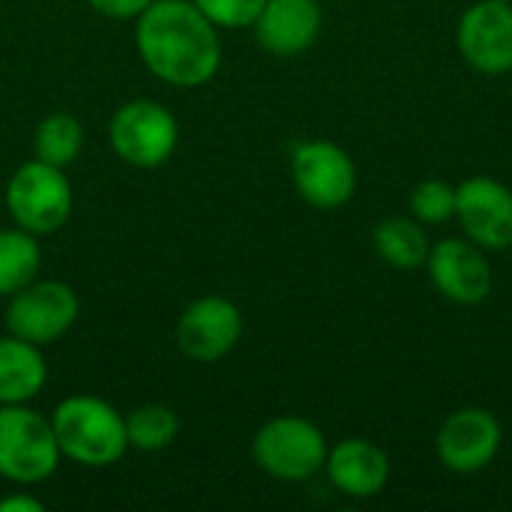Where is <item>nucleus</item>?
Instances as JSON below:
<instances>
[{"label":"nucleus","instance_id":"obj_1","mask_svg":"<svg viewBox=\"0 0 512 512\" xmlns=\"http://www.w3.org/2000/svg\"><path fill=\"white\" fill-rule=\"evenodd\" d=\"M135 45L144 66L174 87H201L222 63L216 24L189 0H153L138 15Z\"/></svg>","mask_w":512,"mask_h":512},{"label":"nucleus","instance_id":"obj_2","mask_svg":"<svg viewBox=\"0 0 512 512\" xmlns=\"http://www.w3.org/2000/svg\"><path fill=\"white\" fill-rule=\"evenodd\" d=\"M51 426L60 453L87 468H108L129 450L126 417L96 396L63 399L51 414Z\"/></svg>","mask_w":512,"mask_h":512},{"label":"nucleus","instance_id":"obj_3","mask_svg":"<svg viewBox=\"0 0 512 512\" xmlns=\"http://www.w3.org/2000/svg\"><path fill=\"white\" fill-rule=\"evenodd\" d=\"M57 435L48 417L24 405H0V477L9 483H42L60 462Z\"/></svg>","mask_w":512,"mask_h":512},{"label":"nucleus","instance_id":"obj_4","mask_svg":"<svg viewBox=\"0 0 512 512\" xmlns=\"http://www.w3.org/2000/svg\"><path fill=\"white\" fill-rule=\"evenodd\" d=\"M330 444L324 432L303 417H273L267 420L255 441V465L282 483H303L324 471Z\"/></svg>","mask_w":512,"mask_h":512},{"label":"nucleus","instance_id":"obj_5","mask_svg":"<svg viewBox=\"0 0 512 512\" xmlns=\"http://www.w3.org/2000/svg\"><path fill=\"white\" fill-rule=\"evenodd\" d=\"M6 207L18 228L30 234H54L72 213V186L63 168L42 159L24 162L6 183Z\"/></svg>","mask_w":512,"mask_h":512},{"label":"nucleus","instance_id":"obj_6","mask_svg":"<svg viewBox=\"0 0 512 512\" xmlns=\"http://www.w3.org/2000/svg\"><path fill=\"white\" fill-rule=\"evenodd\" d=\"M291 180L315 210H339L357 192V165L336 141H303L291 153Z\"/></svg>","mask_w":512,"mask_h":512},{"label":"nucleus","instance_id":"obj_7","mask_svg":"<svg viewBox=\"0 0 512 512\" xmlns=\"http://www.w3.org/2000/svg\"><path fill=\"white\" fill-rule=\"evenodd\" d=\"M108 141L123 162L135 168H156L177 147V120L153 99H132L114 111Z\"/></svg>","mask_w":512,"mask_h":512},{"label":"nucleus","instance_id":"obj_8","mask_svg":"<svg viewBox=\"0 0 512 512\" xmlns=\"http://www.w3.org/2000/svg\"><path fill=\"white\" fill-rule=\"evenodd\" d=\"M426 273L432 288L456 306H480L495 291L489 252L468 237H447L432 243Z\"/></svg>","mask_w":512,"mask_h":512},{"label":"nucleus","instance_id":"obj_9","mask_svg":"<svg viewBox=\"0 0 512 512\" xmlns=\"http://www.w3.org/2000/svg\"><path fill=\"white\" fill-rule=\"evenodd\" d=\"M504 444V429L501 420L489 411V408H459L453 411L438 435H435V456L438 462L459 477H471L486 471Z\"/></svg>","mask_w":512,"mask_h":512},{"label":"nucleus","instance_id":"obj_10","mask_svg":"<svg viewBox=\"0 0 512 512\" xmlns=\"http://www.w3.org/2000/svg\"><path fill=\"white\" fill-rule=\"evenodd\" d=\"M456 222L462 237L486 252L512 249V189L507 183L477 174L456 186Z\"/></svg>","mask_w":512,"mask_h":512},{"label":"nucleus","instance_id":"obj_11","mask_svg":"<svg viewBox=\"0 0 512 512\" xmlns=\"http://www.w3.org/2000/svg\"><path fill=\"white\" fill-rule=\"evenodd\" d=\"M462 60L483 75L512 72V0H477L456 24Z\"/></svg>","mask_w":512,"mask_h":512},{"label":"nucleus","instance_id":"obj_12","mask_svg":"<svg viewBox=\"0 0 512 512\" xmlns=\"http://www.w3.org/2000/svg\"><path fill=\"white\" fill-rule=\"evenodd\" d=\"M78 321V294L57 279L30 282L6 309V327L12 336L27 339L33 345H48L60 339Z\"/></svg>","mask_w":512,"mask_h":512},{"label":"nucleus","instance_id":"obj_13","mask_svg":"<svg viewBox=\"0 0 512 512\" xmlns=\"http://www.w3.org/2000/svg\"><path fill=\"white\" fill-rule=\"evenodd\" d=\"M243 336V315L228 297H201L177 321V345L189 360L216 363Z\"/></svg>","mask_w":512,"mask_h":512},{"label":"nucleus","instance_id":"obj_14","mask_svg":"<svg viewBox=\"0 0 512 512\" xmlns=\"http://www.w3.org/2000/svg\"><path fill=\"white\" fill-rule=\"evenodd\" d=\"M324 471L336 492L354 501H369L390 483V456L369 438H345L330 447Z\"/></svg>","mask_w":512,"mask_h":512},{"label":"nucleus","instance_id":"obj_15","mask_svg":"<svg viewBox=\"0 0 512 512\" xmlns=\"http://www.w3.org/2000/svg\"><path fill=\"white\" fill-rule=\"evenodd\" d=\"M324 12L318 0H267L255 18V36L273 57H297L309 51L321 33Z\"/></svg>","mask_w":512,"mask_h":512},{"label":"nucleus","instance_id":"obj_16","mask_svg":"<svg viewBox=\"0 0 512 512\" xmlns=\"http://www.w3.org/2000/svg\"><path fill=\"white\" fill-rule=\"evenodd\" d=\"M48 366L39 345L9 336L0 339V405H27L42 393Z\"/></svg>","mask_w":512,"mask_h":512},{"label":"nucleus","instance_id":"obj_17","mask_svg":"<svg viewBox=\"0 0 512 512\" xmlns=\"http://www.w3.org/2000/svg\"><path fill=\"white\" fill-rule=\"evenodd\" d=\"M372 246L384 264H390L393 270H405V273L426 267L429 249H432L426 225H420L411 213L384 216L372 231Z\"/></svg>","mask_w":512,"mask_h":512},{"label":"nucleus","instance_id":"obj_18","mask_svg":"<svg viewBox=\"0 0 512 512\" xmlns=\"http://www.w3.org/2000/svg\"><path fill=\"white\" fill-rule=\"evenodd\" d=\"M42 270V249L36 234L24 228L0 231V297H12L27 288Z\"/></svg>","mask_w":512,"mask_h":512},{"label":"nucleus","instance_id":"obj_19","mask_svg":"<svg viewBox=\"0 0 512 512\" xmlns=\"http://www.w3.org/2000/svg\"><path fill=\"white\" fill-rule=\"evenodd\" d=\"M81 144H84V129L72 114H51L36 126V138H33L36 159L48 165L57 168L72 165L81 153Z\"/></svg>","mask_w":512,"mask_h":512},{"label":"nucleus","instance_id":"obj_20","mask_svg":"<svg viewBox=\"0 0 512 512\" xmlns=\"http://www.w3.org/2000/svg\"><path fill=\"white\" fill-rule=\"evenodd\" d=\"M180 432V420L165 405H141L132 414H126V438L129 447L144 453H159L174 444Z\"/></svg>","mask_w":512,"mask_h":512},{"label":"nucleus","instance_id":"obj_21","mask_svg":"<svg viewBox=\"0 0 512 512\" xmlns=\"http://www.w3.org/2000/svg\"><path fill=\"white\" fill-rule=\"evenodd\" d=\"M408 213L420 225H444L456 219V186L438 177L417 183L408 198Z\"/></svg>","mask_w":512,"mask_h":512},{"label":"nucleus","instance_id":"obj_22","mask_svg":"<svg viewBox=\"0 0 512 512\" xmlns=\"http://www.w3.org/2000/svg\"><path fill=\"white\" fill-rule=\"evenodd\" d=\"M216 27H252L267 0H192Z\"/></svg>","mask_w":512,"mask_h":512},{"label":"nucleus","instance_id":"obj_23","mask_svg":"<svg viewBox=\"0 0 512 512\" xmlns=\"http://www.w3.org/2000/svg\"><path fill=\"white\" fill-rule=\"evenodd\" d=\"M150 3L153 0H90V6L108 18H138Z\"/></svg>","mask_w":512,"mask_h":512},{"label":"nucleus","instance_id":"obj_24","mask_svg":"<svg viewBox=\"0 0 512 512\" xmlns=\"http://www.w3.org/2000/svg\"><path fill=\"white\" fill-rule=\"evenodd\" d=\"M42 501L30 498V495H9L0 498V512H42Z\"/></svg>","mask_w":512,"mask_h":512}]
</instances>
